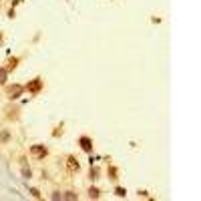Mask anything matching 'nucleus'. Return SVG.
I'll return each mask as SVG.
<instances>
[{
	"instance_id": "1",
	"label": "nucleus",
	"mask_w": 201,
	"mask_h": 201,
	"mask_svg": "<svg viewBox=\"0 0 201 201\" xmlns=\"http://www.w3.org/2000/svg\"><path fill=\"white\" fill-rule=\"evenodd\" d=\"M32 153L40 157V155H44V153H46V149H40V147H32Z\"/></svg>"
},
{
	"instance_id": "2",
	"label": "nucleus",
	"mask_w": 201,
	"mask_h": 201,
	"mask_svg": "<svg viewBox=\"0 0 201 201\" xmlns=\"http://www.w3.org/2000/svg\"><path fill=\"white\" fill-rule=\"evenodd\" d=\"M80 143H82V149H86V151H88V149H90V145H88V143H90V141H88V139H86V137H82V139H80Z\"/></svg>"
},
{
	"instance_id": "3",
	"label": "nucleus",
	"mask_w": 201,
	"mask_h": 201,
	"mask_svg": "<svg viewBox=\"0 0 201 201\" xmlns=\"http://www.w3.org/2000/svg\"><path fill=\"white\" fill-rule=\"evenodd\" d=\"M6 80V70H0V82Z\"/></svg>"
}]
</instances>
